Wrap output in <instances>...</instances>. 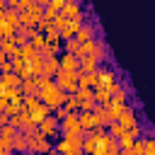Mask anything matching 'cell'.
I'll use <instances>...</instances> for the list:
<instances>
[{"label": "cell", "mask_w": 155, "mask_h": 155, "mask_svg": "<svg viewBox=\"0 0 155 155\" xmlns=\"http://www.w3.org/2000/svg\"><path fill=\"white\" fill-rule=\"evenodd\" d=\"M36 97H39V102H44V104L53 111V109H58V107L63 104L65 92L56 85L53 78H36Z\"/></svg>", "instance_id": "1"}, {"label": "cell", "mask_w": 155, "mask_h": 155, "mask_svg": "<svg viewBox=\"0 0 155 155\" xmlns=\"http://www.w3.org/2000/svg\"><path fill=\"white\" fill-rule=\"evenodd\" d=\"M53 153L61 155H82V133H68L53 140Z\"/></svg>", "instance_id": "2"}, {"label": "cell", "mask_w": 155, "mask_h": 155, "mask_svg": "<svg viewBox=\"0 0 155 155\" xmlns=\"http://www.w3.org/2000/svg\"><path fill=\"white\" fill-rule=\"evenodd\" d=\"M78 73H80V70H61V68H58V73L53 75V80H56V85H58L65 94H70V92L78 90Z\"/></svg>", "instance_id": "3"}, {"label": "cell", "mask_w": 155, "mask_h": 155, "mask_svg": "<svg viewBox=\"0 0 155 155\" xmlns=\"http://www.w3.org/2000/svg\"><path fill=\"white\" fill-rule=\"evenodd\" d=\"M116 85H119L116 70L109 68V65H104V68L99 65V68H97V85H94V87H99V90H109V92H111ZM94 87H92V90H94Z\"/></svg>", "instance_id": "4"}, {"label": "cell", "mask_w": 155, "mask_h": 155, "mask_svg": "<svg viewBox=\"0 0 155 155\" xmlns=\"http://www.w3.org/2000/svg\"><path fill=\"white\" fill-rule=\"evenodd\" d=\"M17 19H19V24H24V27H34V24L41 22V7L34 2V5H29L27 10H19V12H17Z\"/></svg>", "instance_id": "5"}, {"label": "cell", "mask_w": 155, "mask_h": 155, "mask_svg": "<svg viewBox=\"0 0 155 155\" xmlns=\"http://www.w3.org/2000/svg\"><path fill=\"white\" fill-rule=\"evenodd\" d=\"M58 128H61V136H68V133H82L80 124H78V111H68L61 121H58Z\"/></svg>", "instance_id": "6"}, {"label": "cell", "mask_w": 155, "mask_h": 155, "mask_svg": "<svg viewBox=\"0 0 155 155\" xmlns=\"http://www.w3.org/2000/svg\"><path fill=\"white\" fill-rule=\"evenodd\" d=\"M36 128H39V133H41V136H46V138H56V136L61 133V128H58V119H56L53 114L44 116V119L36 124Z\"/></svg>", "instance_id": "7"}, {"label": "cell", "mask_w": 155, "mask_h": 155, "mask_svg": "<svg viewBox=\"0 0 155 155\" xmlns=\"http://www.w3.org/2000/svg\"><path fill=\"white\" fill-rule=\"evenodd\" d=\"M78 124H80L82 133H85V131L99 128V119H97V114H94L92 109H90V111H78Z\"/></svg>", "instance_id": "8"}, {"label": "cell", "mask_w": 155, "mask_h": 155, "mask_svg": "<svg viewBox=\"0 0 155 155\" xmlns=\"http://www.w3.org/2000/svg\"><path fill=\"white\" fill-rule=\"evenodd\" d=\"M82 22H85V19H82V15H80V17L68 19V22H65V24L58 29V36H61L63 41H65V39H73V36H75V31L80 29V24H82Z\"/></svg>", "instance_id": "9"}, {"label": "cell", "mask_w": 155, "mask_h": 155, "mask_svg": "<svg viewBox=\"0 0 155 155\" xmlns=\"http://www.w3.org/2000/svg\"><path fill=\"white\" fill-rule=\"evenodd\" d=\"M58 15H63V17H68V19L80 17V15H82V0H65V2L61 5Z\"/></svg>", "instance_id": "10"}, {"label": "cell", "mask_w": 155, "mask_h": 155, "mask_svg": "<svg viewBox=\"0 0 155 155\" xmlns=\"http://www.w3.org/2000/svg\"><path fill=\"white\" fill-rule=\"evenodd\" d=\"M58 73V56H46L41 61V73L39 78H53Z\"/></svg>", "instance_id": "11"}, {"label": "cell", "mask_w": 155, "mask_h": 155, "mask_svg": "<svg viewBox=\"0 0 155 155\" xmlns=\"http://www.w3.org/2000/svg\"><path fill=\"white\" fill-rule=\"evenodd\" d=\"M78 44H82V41H90V39H97V27L94 24H80V29L75 31V36H73Z\"/></svg>", "instance_id": "12"}, {"label": "cell", "mask_w": 155, "mask_h": 155, "mask_svg": "<svg viewBox=\"0 0 155 155\" xmlns=\"http://www.w3.org/2000/svg\"><path fill=\"white\" fill-rule=\"evenodd\" d=\"M114 121H119L126 131H128V128H133V126H138V116H136V111H133L131 107H126V109H124V111H121Z\"/></svg>", "instance_id": "13"}, {"label": "cell", "mask_w": 155, "mask_h": 155, "mask_svg": "<svg viewBox=\"0 0 155 155\" xmlns=\"http://www.w3.org/2000/svg\"><path fill=\"white\" fill-rule=\"evenodd\" d=\"M58 68H61V70H78V56L63 51V53L58 56Z\"/></svg>", "instance_id": "14"}, {"label": "cell", "mask_w": 155, "mask_h": 155, "mask_svg": "<svg viewBox=\"0 0 155 155\" xmlns=\"http://www.w3.org/2000/svg\"><path fill=\"white\" fill-rule=\"evenodd\" d=\"M97 68H99V63H97L94 56H82V58H78V70H80V73H94Z\"/></svg>", "instance_id": "15"}, {"label": "cell", "mask_w": 155, "mask_h": 155, "mask_svg": "<svg viewBox=\"0 0 155 155\" xmlns=\"http://www.w3.org/2000/svg\"><path fill=\"white\" fill-rule=\"evenodd\" d=\"M19 92H22V97L36 94V78H24V80L19 82Z\"/></svg>", "instance_id": "16"}, {"label": "cell", "mask_w": 155, "mask_h": 155, "mask_svg": "<svg viewBox=\"0 0 155 155\" xmlns=\"http://www.w3.org/2000/svg\"><path fill=\"white\" fill-rule=\"evenodd\" d=\"M0 82H2L5 87H19L22 78H19L17 73H12V70H10V73H2V75H0Z\"/></svg>", "instance_id": "17"}, {"label": "cell", "mask_w": 155, "mask_h": 155, "mask_svg": "<svg viewBox=\"0 0 155 155\" xmlns=\"http://www.w3.org/2000/svg\"><path fill=\"white\" fill-rule=\"evenodd\" d=\"M12 148L19 150V153H27V138H24L22 131H17V133L12 136Z\"/></svg>", "instance_id": "18"}, {"label": "cell", "mask_w": 155, "mask_h": 155, "mask_svg": "<svg viewBox=\"0 0 155 155\" xmlns=\"http://www.w3.org/2000/svg\"><path fill=\"white\" fill-rule=\"evenodd\" d=\"M29 44H31V46H34V48L39 51V48H41V46L46 44V39H44V34H39V31L34 29V31L29 34Z\"/></svg>", "instance_id": "19"}, {"label": "cell", "mask_w": 155, "mask_h": 155, "mask_svg": "<svg viewBox=\"0 0 155 155\" xmlns=\"http://www.w3.org/2000/svg\"><path fill=\"white\" fill-rule=\"evenodd\" d=\"M78 46H80V44H78L75 39H65V44H63V48H65L68 53H75V51H78Z\"/></svg>", "instance_id": "20"}, {"label": "cell", "mask_w": 155, "mask_h": 155, "mask_svg": "<svg viewBox=\"0 0 155 155\" xmlns=\"http://www.w3.org/2000/svg\"><path fill=\"white\" fill-rule=\"evenodd\" d=\"M0 70H2V73H10V70H12V63H10V61H2Z\"/></svg>", "instance_id": "21"}, {"label": "cell", "mask_w": 155, "mask_h": 155, "mask_svg": "<svg viewBox=\"0 0 155 155\" xmlns=\"http://www.w3.org/2000/svg\"><path fill=\"white\" fill-rule=\"evenodd\" d=\"M48 2H51V5H56V7H58V10H61V5H63V2H65V0H48Z\"/></svg>", "instance_id": "22"}, {"label": "cell", "mask_w": 155, "mask_h": 155, "mask_svg": "<svg viewBox=\"0 0 155 155\" xmlns=\"http://www.w3.org/2000/svg\"><path fill=\"white\" fill-rule=\"evenodd\" d=\"M34 2H36L39 7H44V5H48V0H34Z\"/></svg>", "instance_id": "23"}, {"label": "cell", "mask_w": 155, "mask_h": 155, "mask_svg": "<svg viewBox=\"0 0 155 155\" xmlns=\"http://www.w3.org/2000/svg\"><path fill=\"white\" fill-rule=\"evenodd\" d=\"M5 58H7V56H5L2 51H0V65H2V61H5Z\"/></svg>", "instance_id": "24"}, {"label": "cell", "mask_w": 155, "mask_h": 155, "mask_svg": "<svg viewBox=\"0 0 155 155\" xmlns=\"http://www.w3.org/2000/svg\"><path fill=\"white\" fill-rule=\"evenodd\" d=\"M0 7H2V10H5V0H0Z\"/></svg>", "instance_id": "25"}, {"label": "cell", "mask_w": 155, "mask_h": 155, "mask_svg": "<svg viewBox=\"0 0 155 155\" xmlns=\"http://www.w3.org/2000/svg\"><path fill=\"white\" fill-rule=\"evenodd\" d=\"M29 155H44V153H29Z\"/></svg>", "instance_id": "26"}, {"label": "cell", "mask_w": 155, "mask_h": 155, "mask_svg": "<svg viewBox=\"0 0 155 155\" xmlns=\"http://www.w3.org/2000/svg\"><path fill=\"white\" fill-rule=\"evenodd\" d=\"M51 153H53V150H51ZM53 155H61V153H53Z\"/></svg>", "instance_id": "27"}]
</instances>
